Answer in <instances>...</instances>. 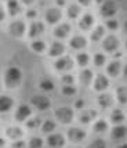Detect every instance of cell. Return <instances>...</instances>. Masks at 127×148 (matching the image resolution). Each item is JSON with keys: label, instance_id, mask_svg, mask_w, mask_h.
Masks as SVG:
<instances>
[{"label": "cell", "instance_id": "cell-3", "mask_svg": "<svg viewBox=\"0 0 127 148\" xmlns=\"http://www.w3.org/2000/svg\"><path fill=\"white\" fill-rule=\"evenodd\" d=\"M117 11V4L112 0H107L101 7V15L102 17H113Z\"/></svg>", "mask_w": 127, "mask_h": 148}, {"label": "cell", "instance_id": "cell-22", "mask_svg": "<svg viewBox=\"0 0 127 148\" xmlns=\"http://www.w3.org/2000/svg\"><path fill=\"white\" fill-rule=\"evenodd\" d=\"M11 107H13V100L7 96H1V98H0V110H1V112H8L11 110Z\"/></svg>", "mask_w": 127, "mask_h": 148}, {"label": "cell", "instance_id": "cell-33", "mask_svg": "<svg viewBox=\"0 0 127 148\" xmlns=\"http://www.w3.org/2000/svg\"><path fill=\"white\" fill-rule=\"evenodd\" d=\"M77 64L80 65V66H86V65L89 64V56L86 53H80L77 56Z\"/></svg>", "mask_w": 127, "mask_h": 148}, {"label": "cell", "instance_id": "cell-2", "mask_svg": "<svg viewBox=\"0 0 127 148\" xmlns=\"http://www.w3.org/2000/svg\"><path fill=\"white\" fill-rule=\"evenodd\" d=\"M55 116H57V119L61 123L68 125V123H70L72 119H73V112H72V110L68 108V107H61V108H58V110L55 111Z\"/></svg>", "mask_w": 127, "mask_h": 148}, {"label": "cell", "instance_id": "cell-49", "mask_svg": "<svg viewBox=\"0 0 127 148\" xmlns=\"http://www.w3.org/2000/svg\"><path fill=\"white\" fill-rule=\"evenodd\" d=\"M107 0H97V3H105Z\"/></svg>", "mask_w": 127, "mask_h": 148}, {"label": "cell", "instance_id": "cell-51", "mask_svg": "<svg viewBox=\"0 0 127 148\" xmlns=\"http://www.w3.org/2000/svg\"><path fill=\"white\" fill-rule=\"evenodd\" d=\"M124 75H126V76H127V66H126V68H124Z\"/></svg>", "mask_w": 127, "mask_h": 148}, {"label": "cell", "instance_id": "cell-42", "mask_svg": "<svg viewBox=\"0 0 127 148\" xmlns=\"http://www.w3.org/2000/svg\"><path fill=\"white\" fill-rule=\"evenodd\" d=\"M26 17H28V18H35V17H36V11H35V10H29V11L26 13Z\"/></svg>", "mask_w": 127, "mask_h": 148}, {"label": "cell", "instance_id": "cell-23", "mask_svg": "<svg viewBox=\"0 0 127 148\" xmlns=\"http://www.w3.org/2000/svg\"><path fill=\"white\" fill-rule=\"evenodd\" d=\"M80 83L84 84V86H89L91 83V80H93V72L90 71V69H84V71L80 72Z\"/></svg>", "mask_w": 127, "mask_h": 148}, {"label": "cell", "instance_id": "cell-9", "mask_svg": "<svg viewBox=\"0 0 127 148\" xmlns=\"http://www.w3.org/2000/svg\"><path fill=\"white\" fill-rule=\"evenodd\" d=\"M47 144L50 145L51 148H59L65 144V138H64L62 134H50L47 137Z\"/></svg>", "mask_w": 127, "mask_h": 148}, {"label": "cell", "instance_id": "cell-20", "mask_svg": "<svg viewBox=\"0 0 127 148\" xmlns=\"http://www.w3.org/2000/svg\"><path fill=\"white\" fill-rule=\"evenodd\" d=\"M127 136V127L126 126H115L112 130V138L115 140H122Z\"/></svg>", "mask_w": 127, "mask_h": 148}, {"label": "cell", "instance_id": "cell-34", "mask_svg": "<svg viewBox=\"0 0 127 148\" xmlns=\"http://www.w3.org/2000/svg\"><path fill=\"white\" fill-rule=\"evenodd\" d=\"M105 61H107V58H105V56L104 54H95L94 56V64L97 65V66H102V65L105 64Z\"/></svg>", "mask_w": 127, "mask_h": 148}, {"label": "cell", "instance_id": "cell-17", "mask_svg": "<svg viewBox=\"0 0 127 148\" xmlns=\"http://www.w3.org/2000/svg\"><path fill=\"white\" fill-rule=\"evenodd\" d=\"M98 104L101 105L102 108H109V107L113 104V97H112V94H109V93L101 94V96L98 97Z\"/></svg>", "mask_w": 127, "mask_h": 148}, {"label": "cell", "instance_id": "cell-12", "mask_svg": "<svg viewBox=\"0 0 127 148\" xmlns=\"http://www.w3.org/2000/svg\"><path fill=\"white\" fill-rule=\"evenodd\" d=\"M29 115H31V108L28 105H25V104H22V105H19L17 112H15V119L18 122H24Z\"/></svg>", "mask_w": 127, "mask_h": 148}, {"label": "cell", "instance_id": "cell-50", "mask_svg": "<svg viewBox=\"0 0 127 148\" xmlns=\"http://www.w3.org/2000/svg\"><path fill=\"white\" fill-rule=\"evenodd\" d=\"M124 31H127V21L124 22Z\"/></svg>", "mask_w": 127, "mask_h": 148}, {"label": "cell", "instance_id": "cell-13", "mask_svg": "<svg viewBox=\"0 0 127 148\" xmlns=\"http://www.w3.org/2000/svg\"><path fill=\"white\" fill-rule=\"evenodd\" d=\"M70 33V25L69 24H61L54 29V35L58 39H65Z\"/></svg>", "mask_w": 127, "mask_h": 148}, {"label": "cell", "instance_id": "cell-19", "mask_svg": "<svg viewBox=\"0 0 127 148\" xmlns=\"http://www.w3.org/2000/svg\"><path fill=\"white\" fill-rule=\"evenodd\" d=\"M95 116H97V112H95V111L86 110L80 114V122L84 123V125H87V123H90L93 119H95Z\"/></svg>", "mask_w": 127, "mask_h": 148}, {"label": "cell", "instance_id": "cell-32", "mask_svg": "<svg viewBox=\"0 0 127 148\" xmlns=\"http://www.w3.org/2000/svg\"><path fill=\"white\" fill-rule=\"evenodd\" d=\"M54 129H55V123L53 121H46L43 123V126H42V132L43 133H51Z\"/></svg>", "mask_w": 127, "mask_h": 148}, {"label": "cell", "instance_id": "cell-47", "mask_svg": "<svg viewBox=\"0 0 127 148\" xmlns=\"http://www.w3.org/2000/svg\"><path fill=\"white\" fill-rule=\"evenodd\" d=\"M22 3H25V4H32L33 0H22Z\"/></svg>", "mask_w": 127, "mask_h": 148}, {"label": "cell", "instance_id": "cell-35", "mask_svg": "<svg viewBox=\"0 0 127 148\" xmlns=\"http://www.w3.org/2000/svg\"><path fill=\"white\" fill-rule=\"evenodd\" d=\"M40 123H42V121H40L39 118H33V119H29V121L26 122V126H28L29 129H36V127L40 126Z\"/></svg>", "mask_w": 127, "mask_h": 148}, {"label": "cell", "instance_id": "cell-45", "mask_svg": "<svg viewBox=\"0 0 127 148\" xmlns=\"http://www.w3.org/2000/svg\"><path fill=\"white\" fill-rule=\"evenodd\" d=\"M83 105H84V103H83L82 100H79V101L76 103V108H79V110H80V108H82Z\"/></svg>", "mask_w": 127, "mask_h": 148}, {"label": "cell", "instance_id": "cell-52", "mask_svg": "<svg viewBox=\"0 0 127 148\" xmlns=\"http://www.w3.org/2000/svg\"><path fill=\"white\" fill-rule=\"evenodd\" d=\"M126 47H127V42H126Z\"/></svg>", "mask_w": 127, "mask_h": 148}, {"label": "cell", "instance_id": "cell-37", "mask_svg": "<svg viewBox=\"0 0 127 148\" xmlns=\"http://www.w3.org/2000/svg\"><path fill=\"white\" fill-rule=\"evenodd\" d=\"M87 148H107V144L102 138H98V140H94Z\"/></svg>", "mask_w": 127, "mask_h": 148}, {"label": "cell", "instance_id": "cell-41", "mask_svg": "<svg viewBox=\"0 0 127 148\" xmlns=\"http://www.w3.org/2000/svg\"><path fill=\"white\" fill-rule=\"evenodd\" d=\"M107 26H108L111 31H116V29H117V26H119V24H117V21H116V19H109L108 22H107Z\"/></svg>", "mask_w": 127, "mask_h": 148}, {"label": "cell", "instance_id": "cell-26", "mask_svg": "<svg viewBox=\"0 0 127 148\" xmlns=\"http://www.w3.org/2000/svg\"><path fill=\"white\" fill-rule=\"evenodd\" d=\"M8 11L11 15H17V14L21 13V6L17 0H8Z\"/></svg>", "mask_w": 127, "mask_h": 148}, {"label": "cell", "instance_id": "cell-10", "mask_svg": "<svg viewBox=\"0 0 127 148\" xmlns=\"http://www.w3.org/2000/svg\"><path fill=\"white\" fill-rule=\"evenodd\" d=\"M86 137V133L83 132V130L77 129V127H70L68 130V138H69L70 141L73 143H80Z\"/></svg>", "mask_w": 127, "mask_h": 148}, {"label": "cell", "instance_id": "cell-48", "mask_svg": "<svg viewBox=\"0 0 127 148\" xmlns=\"http://www.w3.org/2000/svg\"><path fill=\"white\" fill-rule=\"evenodd\" d=\"M117 148H127V144H122V145H119Z\"/></svg>", "mask_w": 127, "mask_h": 148}, {"label": "cell", "instance_id": "cell-40", "mask_svg": "<svg viewBox=\"0 0 127 148\" xmlns=\"http://www.w3.org/2000/svg\"><path fill=\"white\" fill-rule=\"evenodd\" d=\"M73 76L72 75H64L62 76V83H64V86H72L73 84Z\"/></svg>", "mask_w": 127, "mask_h": 148}, {"label": "cell", "instance_id": "cell-44", "mask_svg": "<svg viewBox=\"0 0 127 148\" xmlns=\"http://www.w3.org/2000/svg\"><path fill=\"white\" fill-rule=\"evenodd\" d=\"M79 3L82 6H90L91 4V0H79Z\"/></svg>", "mask_w": 127, "mask_h": 148}, {"label": "cell", "instance_id": "cell-6", "mask_svg": "<svg viewBox=\"0 0 127 148\" xmlns=\"http://www.w3.org/2000/svg\"><path fill=\"white\" fill-rule=\"evenodd\" d=\"M73 68V60L70 57H61L55 61V69L58 71H70Z\"/></svg>", "mask_w": 127, "mask_h": 148}, {"label": "cell", "instance_id": "cell-21", "mask_svg": "<svg viewBox=\"0 0 127 148\" xmlns=\"http://www.w3.org/2000/svg\"><path fill=\"white\" fill-rule=\"evenodd\" d=\"M120 69H122L120 62H119V61H112V62L108 65V75L112 77H116L120 73Z\"/></svg>", "mask_w": 127, "mask_h": 148}, {"label": "cell", "instance_id": "cell-7", "mask_svg": "<svg viewBox=\"0 0 127 148\" xmlns=\"http://www.w3.org/2000/svg\"><path fill=\"white\" fill-rule=\"evenodd\" d=\"M31 101L36 108H39V110H42V111L47 110L50 107V100L46 96H33Z\"/></svg>", "mask_w": 127, "mask_h": 148}, {"label": "cell", "instance_id": "cell-39", "mask_svg": "<svg viewBox=\"0 0 127 148\" xmlns=\"http://www.w3.org/2000/svg\"><path fill=\"white\" fill-rule=\"evenodd\" d=\"M29 145H31V148H42L43 147V141H42L40 137H33Z\"/></svg>", "mask_w": 127, "mask_h": 148}, {"label": "cell", "instance_id": "cell-31", "mask_svg": "<svg viewBox=\"0 0 127 148\" xmlns=\"http://www.w3.org/2000/svg\"><path fill=\"white\" fill-rule=\"evenodd\" d=\"M46 49V45L44 42H42V40H36V42H33L32 43V50L36 53H43Z\"/></svg>", "mask_w": 127, "mask_h": 148}, {"label": "cell", "instance_id": "cell-15", "mask_svg": "<svg viewBox=\"0 0 127 148\" xmlns=\"http://www.w3.org/2000/svg\"><path fill=\"white\" fill-rule=\"evenodd\" d=\"M43 31H44V25L42 22H39V21H35L31 25V28H29V36L31 38H36L39 35H42Z\"/></svg>", "mask_w": 127, "mask_h": 148}, {"label": "cell", "instance_id": "cell-43", "mask_svg": "<svg viewBox=\"0 0 127 148\" xmlns=\"http://www.w3.org/2000/svg\"><path fill=\"white\" fill-rule=\"evenodd\" d=\"M24 145H25V144H24V141H17V143H14L13 147L14 148H24Z\"/></svg>", "mask_w": 127, "mask_h": 148}, {"label": "cell", "instance_id": "cell-27", "mask_svg": "<svg viewBox=\"0 0 127 148\" xmlns=\"http://www.w3.org/2000/svg\"><path fill=\"white\" fill-rule=\"evenodd\" d=\"M7 136L13 140H17L19 137H22V130L19 127H8L7 129Z\"/></svg>", "mask_w": 127, "mask_h": 148}, {"label": "cell", "instance_id": "cell-14", "mask_svg": "<svg viewBox=\"0 0 127 148\" xmlns=\"http://www.w3.org/2000/svg\"><path fill=\"white\" fill-rule=\"evenodd\" d=\"M64 53H65V46L62 43H58V42H54L51 45L50 50H48V54L51 57H59V56H62Z\"/></svg>", "mask_w": 127, "mask_h": 148}, {"label": "cell", "instance_id": "cell-18", "mask_svg": "<svg viewBox=\"0 0 127 148\" xmlns=\"http://www.w3.org/2000/svg\"><path fill=\"white\" fill-rule=\"evenodd\" d=\"M86 46H87V40H86V38H83V36H75V38H72V40H70V47H73L76 50H80V49L86 47Z\"/></svg>", "mask_w": 127, "mask_h": 148}, {"label": "cell", "instance_id": "cell-8", "mask_svg": "<svg viewBox=\"0 0 127 148\" xmlns=\"http://www.w3.org/2000/svg\"><path fill=\"white\" fill-rule=\"evenodd\" d=\"M62 17V14H61V10L59 8H50V10H47V13H46V21L48 22V24H57L58 21L61 19Z\"/></svg>", "mask_w": 127, "mask_h": 148}, {"label": "cell", "instance_id": "cell-30", "mask_svg": "<svg viewBox=\"0 0 127 148\" xmlns=\"http://www.w3.org/2000/svg\"><path fill=\"white\" fill-rule=\"evenodd\" d=\"M94 130L97 133H104V132L108 130V123L105 122V121H98L94 125Z\"/></svg>", "mask_w": 127, "mask_h": 148}, {"label": "cell", "instance_id": "cell-28", "mask_svg": "<svg viewBox=\"0 0 127 148\" xmlns=\"http://www.w3.org/2000/svg\"><path fill=\"white\" fill-rule=\"evenodd\" d=\"M79 14H80V7L77 6V4H70L69 8H68V17L75 19L79 17Z\"/></svg>", "mask_w": 127, "mask_h": 148}, {"label": "cell", "instance_id": "cell-29", "mask_svg": "<svg viewBox=\"0 0 127 148\" xmlns=\"http://www.w3.org/2000/svg\"><path fill=\"white\" fill-rule=\"evenodd\" d=\"M104 33H105V29H104V26H97L93 33H91V40H94V42H98L100 39L104 36Z\"/></svg>", "mask_w": 127, "mask_h": 148}, {"label": "cell", "instance_id": "cell-36", "mask_svg": "<svg viewBox=\"0 0 127 148\" xmlns=\"http://www.w3.org/2000/svg\"><path fill=\"white\" fill-rule=\"evenodd\" d=\"M40 87L43 89V90L46 91H50L54 89V84H53V82L51 80H47V79H44V80H42L40 82Z\"/></svg>", "mask_w": 127, "mask_h": 148}, {"label": "cell", "instance_id": "cell-16", "mask_svg": "<svg viewBox=\"0 0 127 148\" xmlns=\"http://www.w3.org/2000/svg\"><path fill=\"white\" fill-rule=\"evenodd\" d=\"M93 22H94L93 15L91 14H84L82 18H80L79 26H80V29H83V31H89L90 28H91V25H93Z\"/></svg>", "mask_w": 127, "mask_h": 148}, {"label": "cell", "instance_id": "cell-46", "mask_svg": "<svg viewBox=\"0 0 127 148\" xmlns=\"http://www.w3.org/2000/svg\"><path fill=\"white\" fill-rule=\"evenodd\" d=\"M57 4L58 6H64L65 4V0H57Z\"/></svg>", "mask_w": 127, "mask_h": 148}, {"label": "cell", "instance_id": "cell-38", "mask_svg": "<svg viewBox=\"0 0 127 148\" xmlns=\"http://www.w3.org/2000/svg\"><path fill=\"white\" fill-rule=\"evenodd\" d=\"M62 93L65 94V96L72 97V96H75V94H76V89H75L73 86H64V87H62Z\"/></svg>", "mask_w": 127, "mask_h": 148}, {"label": "cell", "instance_id": "cell-11", "mask_svg": "<svg viewBox=\"0 0 127 148\" xmlns=\"http://www.w3.org/2000/svg\"><path fill=\"white\" fill-rule=\"evenodd\" d=\"M108 86H109L108 77L105 76V75H102V73L97 75V77H95V80H94V89L95 90L97 91H104Z\"/></svg>", "mask_w": 127, "mask_h": 148}, {"label": "cell", "instance_id": "cell-4", "mask_svg": "<svg viewBox=\"0 0 127 148\" xmlns=\"http://www.w3.org/2000/svg\"><path fill=\"white\" fill-rule=\"evenodd\" d=\"M8 31L14 38H22L25 33V24L22 21H14V22H11Z\"/></svg>", "mask_w": 127, "mask_h": 148}, {"label": "cell", "instance_id": "cell-24", "mask_svg": "<svg viewBox=\"0 0 127 148\" xmlns=\"http://www.w3.org/2000/svg\"><path fill=\"white\" fill-rule=\"evenodd\" d=\"M111 121H112V123H115V125L122 123L123 121H124V115H123V112H122L120 110H113L112 111V114H111Z\"/></svg>", "mask_w": 127, "mask_h": 148}, {"label": "cell", "instance_id": "cell-5", "mask_svg": "<svg viewBox=\"0 0 127 148\" xmlns=\"http://www.w3.org/2000/svg\"><path fill=\"white\" fill-rule=\"evenodd\" d=\"M102 47L107 51H115L119 47V39L116 38V36H113V35H109V36H107V38L104 39Z\"/></svg>", "mask_w": 127, "mask_h": 148}, {"label": "cell", "instance_id": "cell-1", "mask_svg": "<svg viewBox=\"0 0 127 148\" xmlns=\"http://www.w3.org/2000/svg\"><path fill=\"white\" fill-rule=\"evenodd\" d=\"M21 71H19L18 68H15V66H11V68H8L6 72V77H4V80H6V84L10 87V89H13V87H17L21 82Z\"/></svg>", "mask_w": 127, "mask_h": 148}, {"label": "cell", "instance_id": "cell-25", "mask_svg": "<svg viewBox=\"0 0 127 148\" xmlns=\"http://www.w3.org/2000/svg\"><path fill=\"white\" fill-rule=\"evenodd\" d=\"M116 94H117V100H119V103L120 104H127V87L126 86H120V87H117Z\"/></svg>", "mask_w": 127, "mask_h": 148}]
</instances>
